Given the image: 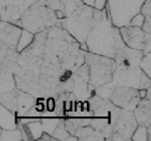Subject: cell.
I'll use <instances>...</instances> for the list:
<instances>
[{"mask_svg":"<svg viewBox=\"0 0 151 141\" xmlns=\"http://www.w3.org/2000/svg\"><path fill=\"white\" fill-rule=\"evenodd\" d=\"M63 70L26 50L19 54L12 73L16 88L36 99L56 98L60 90V77Z\"/></svg>","mask_w":151,"mask_h":141,"instance_id":"obj_1","label":"cell"},{"mask_svg":"<svg viewBox=\"0 0 151 141\" xmlns=\"http://www.w3.org/2000/svg\"><path fill=\"white\" fill-rule=\"evenodd\" d=\"M56 65L61 70H77L85 63V53L80 43L58 25L34 35L30 45L25 49Z\"/></svg>","mask_w":151,"mask_h":141,"instance_id":"obj_2","label":"cell"},{"mask_svg":"<svg viewBox=\"0 0 151 141\" xmlns=\"http://www.w3.org/2000/svg\"><path fill=\"white\" fill-rule=\"evenodd\" d=\"M85 44L87 52L113 58L116 51L124 45L119 28L112 25L107 7L103 9L101 21L88 33Z\"/></svg>","mask_w":151,"mask_h":141,"instance_id":"obj_3","label":"cell"},{"mask_svg":"<svg viewBox=\"0 0 151 141\" xmlns=\"http://www.w3.org/2000/svg\"><path fill=\"white\" fill-rule=\"evenodd\" d=\"M103 11L82 4L70 16L59 19L57 25L63 28L79 43H84L88 33L101 21Z\"/></svg>","mask_w":151,"mask_h":141,"instance_id":"obj_4","label":"cell"},{"mask_svg":"<svg viewBox=\"0 0 151 141\" xmlns=\"http://www.w3.org/2000/svg\"><path fill=\"white\" fill-rule=\"evenodd\" d=\"M86 102L91 115L90 125L93 129L101 132L105 140H108L112 133L120 108L113 105L110 99H102L96 94Z\"/></svg>","mask_w":151,"mask_h":141,"instance_id":"obj_5","label":"cell"},{"mask_svg":"<svg viewBox=\"0 0 151 141\" xmlns=\"http://www.w3.org/2000/svg\"><path fill=\"white\" fill-rule=\"evenodd\" d=\"M21 26L32 34H37L58 23L56 12L47 8L42 0H37L31 4L21 16Z\"/></svg>","mask_w":151,"mask_h":141,"instance_id":"obj_6","label":"cell"},{"mask_svg":"<svg viewBox=\"0 0 151 141\" xmlns=\"http://www.w3.org/2000/svg\"><path fill=\"white\" fill-rule=\"evenodd\" d=\"M85 63L88 66V82L93 88L111 82L113 72L117 68L113 58L90 52L85 53Z\"/></svg>","mask_w":151,"mask_h":141,"instance_id":"obj_7","label":"cell"},{"mask_svg":"<svg viewBox=\"0 0 151 141\" xmlns=\"http://www.w3.org/2000/svg\"><path fill=\"white\" fill-rule=\"evenodd\" d=\"M145 0H107L106 7L113 26H127L130 19L140 13L141 6Z\"/></svg>","mask_w":151,"mask_h":141,"instance_id":"obj_8","label":"cell"},{"mask_svg":"<svg viewBox=\"0 0 151 141\" xmlns=\"http://www.w3.org/2000/svg\"><path fill=\"white\" fill-rule=\"evenodd\" d=\"M111 82L115 86H124L136 89L151 87V77L145 74L139 66L127 69L116 68L113 72Z\"/></svg>","mask_w":151,"mask_h":141,"instance_id":"obj_9","label":"cell"},{"mask_svg":"<svg viewBox=\"0 0 151 141\" xmlns=\"http://www.w3.org/2000/svg\"><path fill=\"white\" fill-rule=\"evenodd\" d=\"M138 124L132 111L120 109L112 133L108 140H130Z\"/></svg>","mask_w":151,"mask_h":141,"instance_id":"obj_10","label":"cell"},{"mask_svg":"<svg viewBox=\"0 0 151 141\" xmlns=\"http://www.w3.org/2000/svg\"><path fill=\"white\" fill-rule=\"evenodd\" d=\"M37 0H0L1 20L21 26V16L24 11ZM22 27V26H21Z\"/></svg>","mask_w":151,"mask_h":141,"instance_id":"obj_11","label":"cell"},{"mask_svg":"<svg viewBox=\"0 0 151 141\" xmlns=\"http://www.w3.org/2000/svg\"><path fill=\"white\" fill-rule=\"evenodd\" d=\"M109 99L120 109L129 111L133 110L141 100L138 89L124 86H115Z\"/></svg>","mask_w":151,"mask_h":141,"instance_id":"obj_12","label":"cell"},{"mask_svg":"<svg viewBox=\"0 0 151 141\" xmlns=\"http://www.w3.org/2000/svg\"><path fill=\"white\" fill-rule=\"evenodd\" d=\"M119 31L124 43L132 49L143 51L146 41L151 39V34H145L140 26L127 25L119 27Z\"/></svg>","mask_w":151,"mask_h":141,"instance_id":"obj_13","label":"cell"},{"mask_svg":"<svg viewBox=\"0 0 151 141\" xmlns=\"http://www.w3.org/2000/svg\"><path fill=\"white\" fill-rule=\"evenodd\" d=\"M144 53L142 50L132 49L124 44L116 51L114 55V62L117 68L127 69L139 66Z\"/></svg>","mask_w":151,"mask_h":141,"instance_id":"obj_14","label":"cell"},{"mask_svg":"<svg viewBox=\"0 0 151 141\" xmlns=\"http://www.w3.org/2000/svg\"><path fill=\"white\" fill-rule=\"evenodd\" d=\"M22 31L21 26L3 20L0 21V41L12 49L16 50Z\"/></svg>","mask_w":151,"mask_h":141,"instance_id":"obj_15","label":"cell"},{"mask_svg":"<svg viewBox=\"0 0 151 141\" xmlns=\"http://www.w3.org/2000/svg\"><path fill=\"white\" fill-rule=\"evenodd\" d=\"M88 78H85L78 75L73 72V89L72 93L78 101H87L89 98H91L93 92V87L91 86L88 82Z\"/></svg>","mask_w":151,"mask_h":141,"instance_id":"obj_16","label":"cell"},{"mask_svg":"<svg viewBox=\"0 0 151 141\" xmlns=\"http://www.w3.org/2000/svg\"><path fill=\"white\" fill-rule=\"evenodd\" d=\"M19 54L15 49L11 48L0 41V69L12 72L17 65Z\"/></svg>","mask_w":151,"mask_h":141,"instance_id":"obj_17","label":"cell"},{"mask_svg":"<svg viewBox=\"0 0 151 141\" xmlns=\"http://www.w3.org/2000/svg\"><path fill=\"white\" fill-rule=\"evenodd\" d=\"M137 124L145 127L151 126V100L141 99L132 110Z\"/></svg>","mask_w":151,"mask_h":141,"instance_id":"obj_18","label":"cell"},{"mask_svg":"<svg viewBox=\"0 0 151 141\" xmlns=\"http://www.w3.org/2000/svg\"><path fill=\"white\" fill-rule=\"evenodd\" d=\"M18 128L22 133L23 140H38L44 133L40 120H32L25 123H18Z\"/></svg>","mask_w":151,"mask_h":141,"instance_id":"obj_19","label":"cell"},{"mask_svg":"<svg viewBox=\"0 0 151 141\" xmlns=\"http://www.w3.org/2000/svg\"><path fill=\"white\" fill-rule=\"evenodd\" d=\"M36 101L37 99L31 96L30 94L20 90L17 101V110L15 113L16 116L18 118L25 116L30 110V108L36 103Z\"/></svg>","mask_w":151,"mask_h":141,"instance_id":"obj_20","label":"cell"},{"mask_svg":"<svg viewBox=\"0 0 151 141\" xmlns=\"http://www.w3.org/2000/svg\"><path fill=\"white\" fill-rule=\"evenodd\" d=\"M0 127L2 130H13L18 128V117L0 105Z\"/></svg>","mask_w":151,"mask_h":141,"instance_id":"obj_21","label":"cell"},{"mask_svg":"<svg viewBox=\"0 0 151 141\" xmlns=\"http://www.w3.org/2000/svg\"><path fill=\"white\" fill-rule=\"evenodd\" d=\"M19 92H20V89L15 88L9 91L1 93L0 94V105H2L9 111L16 113Z\"/></svg>","mask_w":151,"mask_h":141,"instance_id":"obj_22","label":"cell"},{"mask_svg":"<svg viewBox=\"0 0 151 141\" xmlns=\"http://www.w3.org/2000/svg\"><path fill=\"white\" fill-rule=\"evenodd\" d=\"M74 135L78 137V140H105L103 134L96 129H93L91 125L83 126L78 128L75 132Z\"/></svg>","mask_w":151,"mask_h":141,"instance_id":"obj_23","label":"cell"},{"mask_svg":"<svg viewBox=\"0 0 151 141\" xmlns=\"http://www.w3.org/2000/svg\"><path fill=\"white\" fill-rule=\"evenodd\" d=\"M82 4L81 0H60V9L55 11L58 20L70 16Z\"/></svg>","mask_w":151,"mask_h":141,"instance_id":"obj_24","label":"cell"},{"mask_svg":"<svg viewBox=\"0 0 151 141\" xmlns=\"http://www.w3.org/2000/svg\"><path fill=\"white\" fill-rule=\"evenodd\" d=\"M65 129L67 130L69 135H74L75 132L80 127L90 125L91 117L89 118H67L63 119Z\"/></svg>","mask_w":151,"mask_h":141,"instance_id":"obj_25","label":"cell"},{"mask_svg":"<svg viewBox=\"0 0 151 141\" xmlns=\"http://www.w3.org/2000/svg\"><path fill=\"white\" fill-rule=\"evenodd\" d=\"M16 88L15 79L12 72L0 69V94Z\"/></svg>","mask_w":151,"mask_h":141,"instance_id":"obj_26","label":"cell"},{"mask_svg":"<svg viewBox=\"0 0 151 141\" xmlns=\"http://www.w3.org/2000/svg\"><path fill=\"white\" fill-rule=\"evenodd\" d=\"M114 88H115V85L111 81V82H108L103 85H100V86L96 87L93 88V92L96 95L99 96L102 99H109L111 97Z\"/></svg>","mask_w":151,"mask_h":141,"instance_id":"obj_27","label":"cell"},{"mask_svg":"<svg viewBox=\"0 0 151 141\" xmlns=\"http://www.w3.org/2000/svg\"><path fill=\"white\" fill-rule=\"evenodd\" d=\"M33 39H34V34H32V33L28 32L25 29H23V31L21 33V36H20V39H19V41H18L16 51L18 53H21L22 51H24L30 45Z\"/></svg>","mask_w":151,"mask_h":141,"instance_id":"obj_28","label":"cell"},{"mask_svg":"<svg viewBox=\"0 0 151 141\" xmlns=\"http://www.w3.org/2000/svg\"><path fill=\"white\" fill-rule=\"evenodd\" d=\"M60 120V118H42V119H40V122L44 132L52 135Z\"/></svg>","mask_w":151,"mask_h":141,"instance_id":"obj_29","label":"cell"},{"mask_svg":"<svg viewBox=\"0 0 151 141\" xmlns=\"http://www.w3.org/2000/svg\"><path fill=\"white\" fill-rule=\"evenodd\" d=\"M0 140L1 141H20L23 140L22 133L19 128L13 130H2V133L0 135Z\"/></svg>","mask_w":151,"mask_h":141,"instance_id":"obj_30","label":"cell"},{"mask_svg":"<svg viewBox=\"0 0 151 141\" xmlns=\"http://www.w3.org/2000/svg\"><path fill=\"white\" fill-rule=\"evenodd\" d=\"M52 135L54 136V138L56 140H65L66 138H67V136L69 135V133L67 132V130L65 129L63 119H61V118H60L59 123L55 128Z\"/></svg>","mask_w":151,"mask_h":141,"instance_id":"obj_31","label":"cell"},{"mask_svg":"<svg viewBox=\"0 0 151 141\" xmlns=\"http://www.w3.org/2000/svg\"><path fill=\"white\" fill-rule=\"evenodd\" d=\"M130 140L147 141V127L138 125L131 135Z\"/></svg>","mask_w":151,"mask_h":141,"instance_id":"obj_32","label":"cell"},{"mask_svg":"<svg viewBox=\"0 0 151 141\" xmlns=\"http://www.w3.org/2000/svg\"><path fill=\"white\" fill-rule=\"evenodd\" d=\"M139 67L145 74H147L149 77H151V53L143 56Z\"/></svg>","mask_w":151,"mask_h":141,"instance_id":"obj_33","label":"cell"},{"mask_svg":"<svg viewBox=\"0 0 151 141\" xmlns=\"http://www.w3.org/2000/svg\"><path fill=\"white\" fill-rule=\"evenodd\" d=\"M81 1L87 6L99 9V11H103L107 3V0H81Z\"/></svg>","mask_w":151,"mask_h":141,"instance_id":"obj_34","label":"cell"},{"mask_svg":"<svg viewBox=\"0 0 151 141\" xmlns=\"http://www.w3.org/2000/svg\"><path fill=\"white\" fill-rule=\"evenodd\" d=\"M140 13L145 18H148L151 16V1L150 0H145L141 6Z\"/></svg>","mask_w":151,"mask_h":141,"instance_id":"obj_35","label":"cell"},{"mask_svg":"<svg viewBox=\"0 0 151 141\" xmlns=\"http://www.w3.org/2000/svg\"><path fill=\"white\" fill-rule=\"evenodd\" d=\"M144 20H145V17L142 15L141 13H138L136 14L135 16H133L131 19L129 23L127 24V25H130V26H142V25H143L144 23Z\"/></svg>","mask_w":151,"mask_h":141,"instance_id":"obj_36","label":"cell"},{"mask_svg":"<svg viewBox=\"0 0 151 141\" xmlns=\"http://www.w3.org/2000/svg\"><path fill=\"white\" fill-rule=\"evenodd\" d=\"M42 2L47 8H49L53 11H57L60 9V0H42Z\"/></svg>","mask_w":151,"mask_h":141,"instance_id":"obj_37","label":"cell"},{"mask_svg":"<svg viewBox=\"0 0 151 141\" xmlns=\"http://www.w3.org/2000/svg\"><path fill=\"white\" fill-rule=\"evenodd\" d=\"M141 29L143 30L145 34H151V26H150V17L145 18L143 25L141 26Z\"/></svg>","mask_w":151,"mask_h":141,"instance_id":"obj_38","label":"cell"},{"mask_svg":"<svg viewBox=\"0 0 151 141\" xmlns=\"http://www.w3.org/2000/svg\"><path fill=\"white\" fill-rule=\"evenodd\" d=\"M38 140H40V141H45V140H47V141H56V139L54 138L53 135L47 134V133H45V132H44V133L42 134V135L40 136Z\"/></svg>","mask_w":151,"mask_h":141,"instance_id":"obj_39","label":"cell"},{"mask_svg":"<svg viewBox=\"0 0 151 141\" xmlns=\"http://www.w3.org/2000/svg\"><path fill=\"white\" fill-rule=\"evenodd\" d=\"M143 53H144V55L150 54L151 53V39L146 41L145 48L143 49Z\"/></svg>","mask_w":151,"mask_h":141,"instance_id":"obj_40","label":"cell"},{"mask_svg":"<svg viewBox=\"0 0 151 141\" xmlns=\"http://www.w3.org/2000/svg\"><path fill=\"white\" fill-rule=\"evenodd\" d=\"M1 133H2V128L0 127V135H1Z\"/></svg>","mask_w":151,"mask_h":141,"instance_id":"obj_41","label":"cell"},{"mask_svg":"<svg viewBox=\"0 0 151 141\" xmlns=\"http://www.w3.org/2000/svg\"><path fill=\"white\" fill-rule=\"evenodd\" d=\"M0 21H1V17H0Z\"/></svg>","mask_w":151,"mask_h":141,"instance_id":"obj_42","label":"cell"}]
</instances>
